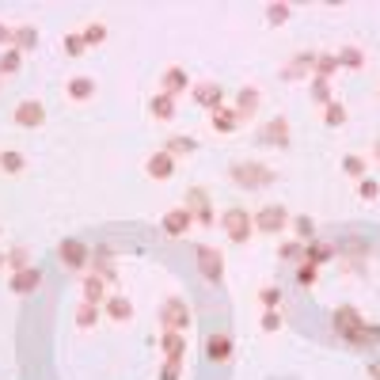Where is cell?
I'll list each match as a JSON object with an SVG mask.
<instances>
[{
    "label": "cell",
    "instance_id": "cell-1",
    "mask_svg": "<svg viewBox=\"0 0 380 380\" xmlns=\"http://www.w3.org/2000/svg\"><path fill=\"white\" fill-rule=\"evenodd\" d=\"M228 179L240 190H270L278 183V171L259 160H236V164H228Z\"/></svg>",
    "mask_w": 380,
    "mask_h": 380
},
{
    "label": "cell",
    "instance_id": "cell-2",
    "mask_svg": "<svg viewBox=\"0 0 380 380\" xmlns=\"http://www.w3.org/2000/svg\"><path fill=\"white\" fill-rule=\"evenodd\" d=\"M255 232H263V236H282V232L289 228V221H293V213L282 206V202H266L255 209Z\"/></svg>",
    "mask_w": 380,
    "mask_h": 380
},
{
    "label": "cell",
    "instance_id": "cell-3",
    "mask_svg": "<svg viewBox=\"0 0 380 380\" xmlns=\"http://www.w3.org/2000/svg\"><path fill=\"white\" fill-rule=\"evenodd\" d=\"M183 209L194 217L198 228H213V225H217V217H213V198H209L206 186H190L186 194H183Z\"/></svg>",
    "mask_w": 380,
    "mask_h": 380
},
{
    "label": "cell",
    "instance_id": "cell-4",
    "mask_svg": "<svg viewBox=\"0 0 380 380\" xmlns=\"http://www.w3.org/2000/svg\"><path fill=\"white\" fill-rule=\"evenodd\" d=\"M221 228H225V236L232 240V243H248L251 240V232H255V221H251V213L243 206H232V209H225L221 213Z\"/></svg>",
    "mask_w": 380,
    "mask_h": 380
},
{
    "label": "cell",
    "instance_id": "cell-5",
    "mask_svg": "<svg viewBox=\"0 0 380 380\" xmlns=\"http://www.w3.org/2000/svg\"><path fill=\"white\" fill-rule=\"evenodd\" d=\"M194 263H198V274L206 278L209 285H225V255L209 243H198L194 248Z\"/></svg>",
    "mask_w": 380,
    "mask_h": 380
},
{
    "label": "cell",
    "instance_id": "cell-6",
    "mask_svg": "<svg viewBox=\"0 0 380 380\" xmlns=\"http://www.w3.org/2000/svg\"><path fill=\"white\" fill-rule=\"evenodd\" d=\"M58 263L65 266V270L80 274V270H88V263H92V248H88L84 240H76V236H65L58 243Z\"/></svg>",
    "mask_w": 380,
    "mask_h": 380
},
{
    "label": "cell",
    "instance_id": "cell-7",
    "mask_svg": "<svg viewBox=\"0 0 380 380\" xmlns=\"http://www.w3.org/2000/svg\"><path fill=\"white\" fill-rule=\"evenodd\" d=\"M160 327L164 331H186L190 327V305L183 297H167L160 305Z\"/></svg>",
    "mask_w": 380,
    "mask_h": 380
},
{
    "label": "cell",
    "instance_id": "cell-8",
    "mask_svg": "<svg viewBox=\"0 0 380 380\" xmlns=\"http://www.w3.org/2000/svg\"><path fill=\"white\" fill-rule=\"evenodd\" d=\"M289 133H293V126H289V118L274 115L270 122H263L259 126V144H266V149H289Z\"/></svg>",
    "mask_w": 380,
    "mask_h": 380
},
{
    "label": "cell",
    "instance_id": "cell-9",
    "mask_svg": "<svg viewBox=\"0 0 380 380\" xmlns=\"http://www.w3.org/2000/svg\"><path fill=\"white\" fill-rule=\"evenodd\" d=\"M312 69H316V50H300V53H293V61L282 65V80L285 84L312 80Z\"/></svg>",
    "mask_w": 380,
    "mask_h": 380
},
{
    "label": "cell",
    "instance_id": "cell-10",
    "mask_svg": "<svg viewBox=\"0 0 380 380\" xmlns=\"http://www.w3.org/2000/svg\"><path fill=\"white\" fill-rule=\"evenodd\" d=\"M12 122L19 130H42L46 126V107H42V99H23V103L12 110Z\"/></svg>",
    "mask_w": 380,
    "mask_h": 380
},
{
    "label": "cell",
    "instance_id": "cell-11",
    "mask_svg": "<svg viewBox=\"0 0 380 380\" xmlns=\"http://www.w3.org/2000/svg\"><path fill=\"white\" fill-rule=\"evenodd\" d=\"M190 95H194V103L206 107L209 115H213L217 107H225V88H221L217 80H194L190 84Z\"/></svg>",
    "mask_w": 380,
    "mask_h": 380
},
{
    "label": "cell",
    "instance_id": "cell-12",
    "mask_svg": "<svg viewBox=\"0 0 380 380\" xmlns=\"http://www.w3.org/2000/svg\"><path fill=\"white\" fill-rule=\"evenodd\" d=\"M361 323H365V316H361V312H357L354 305H339V308L331 312V327H334V334H339L342 342L350 339V334L361 327Z\"/></svg>",
    "mask_w": 380,
    "mask_h": 380
},
{
    "label": "cell",
    "instance_id": "cell-13",
    "mask_svg": "<svg viewBox=\"0 0 380 380\" xmlns=\"http://www.w3.org/2000/svg\"><path fill=\"white\" fill-rule=\"evenodd\" d=\"M160 228H164V236L179 240V236H186V232L194 228V217H190L183 206H171V209H167V213L160 217Z\"/></svg>",
    "mask_w": 380,
    "mask_h": 380
},
{
    "label": "cell",
    "instance_id": "cell-14",
    "mask_svg": "<svg viewBox=\"0 0 380 380\" xmlns=\"http://www.w3.org/2000/svg\"><path fill=\"white\" fill-rule=\"evenodd\" d=\"M232 350H236V346H232V334L228 331H213L206 339V361H213V365H228L232 361Z\"/></svg>",
    "mask_w": 380,
    "mask_h": 380
},
{
    "label": "cell",
    "instance_id": "cell-15",
    "mask_svg": "<svg viewBox=\"0 0 380 380\" xmlns=\"http://www.w3.org/2000/svg\"><path fill=\"white\" fill-rule=\"evenodd\" d=\"M259 107H263V92H259V88H240V92H236V103H232V110H236V118H240V126L259 115Z\"/></svg>",
    "mask_w": 380,
    "mask_h": 380
},
{
    "label": "cell",
    "instance_id": "cell-16",
    "mask_svg": "<svg viewBox=\"0 0 380 380\" xmlns=\"http://www.w3.org/2000/svg\"><path fill=\"white\" fill-rule=\"evenodd\" d=\"M160 88H164V95L179 99L183 92H190V73L183 69V65H167V69L160 73Z\"/></svg>",
    "mask_w": 380,
    "mask_h": 380
},
{
    "label": "cell",
    "instance_id": "cell-17",
    "mask_svg": "<svg viewBox=\"0 0 380 380\" xmlns=\"http://www.w3.org/2000/svg\"><path fill=\"white\" fill-rule=\"evenodd\" d=\"M144 175H149V179H160V183H167V179L175 175V156H171V152H164V149L149 152V160H144Z\"/></svg>",
    "mask_w": 380,
    "mask_h": 380
},
{
    "label": "cell",
    "instance_id": "cell-18",
    "mask_svg": "<svg viewBox=\"0 0 380 380\" xmlns=\"http://www.w3.org/2000/svg\"><path fill=\"white\" fill-rule=\"evenodd\" d=\"M8 289H12L16 297H31L35 289H42V266H27V270L12 274V282H8Z\"/></svg>",
    "mask_w": 380,
    "mask_h": 380
},
{
    "label": "cell",
    "instance_id": "cell-19",
    "mask_svg": "<svg viewBox=\"0 0 380 380\" xmlns=\"http://www.w3.org/2000/svg\"><path fill=\"white\" fill-rule=\"evenodd\" d=\"M92 274H99V278H107V282H115L118 278V266H115V251L107 248V243H99V248H92Z\"/></svg>",
    "mask_w": 380,
    "mask_h": 380
},
{
    "label": "cell",
    "instance_id": "cell-20",
    "mask_svg": "<svg viewBox=\"0 0 380 380\" xmlns=\"http://www.w3.org/2000/svg\"><path fill=\"white\" fill-rule=\"evenodd\" d=\"M38 42H42V31L35 23H19L12 31V50L19 53H31V50H38Z\"/></svg>",
    "mask_w": 380,
    "mask_h": 380
},
{
    "label": "cell",
    "instance_id": "cell-21",
    "mask_svg": "<svg viewBox=\"0 0 380 380\" xmlns=\"http://www.w3.org/2000/svg\"><path fill=\"white\" fill-rule=\"evenodd\" d=\"M103 312H107V320H115V323H130L133 320V300L122 297V293H110L103 300Z\"/></svg>",
    "mask_w": 380,
    "mask_h": 380
},
{
    "label": "cell",
    "instance_id": "cell-22",
    "mask_svg": "<svg viewBox=\"0 0 380 380\" xmlns=\"http://www.w3.org/2000/svg\"><path fill=\"white\" fill-rule=\"evenodd\" d=\"M334 259H339L334 243H323V240L305 243V263H312V266H327V263H334Z\"/></svg>",
    "mask_w": 380,
    "mask_h": 380
},
{
    "label": "cell",
    "instance_id": "cell-23",
    "mask_svg": "<svg viewBox=\"0 0 380 380\" xmlns=\"http://www.w3.org/2000/svg\"><path fill=\"white\" fill-rule=\"evenodd\" d=\"M346 342H350V346H357V350H373V346H380V323L365 320L361 327H357V331H354Z\"/></svg>",
    "mask_w": 380,
    "mask_h": 380
},
{
    "label": "cell",
    "instance_id": "cell-24",
    "mask_svg": "<svg viewBox=\"0 0 380 380\" xmlns=\"http://www.w3.org/2000/svg\"><path fill=\"white\" fill-rule=\"evenodd\" d=\"M107 285H110L107 278L84 274V285H80V289H84V300H88V305H99V308H103V300L110 297V293H107Z\"/></svg>",
    "mask_w": 380,
    "mask_h": 380
},
{
    "label": "cell",
    "instance_id": "cell-25",
    "mask_svg": "<svg viewBox=\"0 0 380 380\" xmlns=\"http://www.w3.org/2000/svg\"><path fill=\"white\" fill-rule=\"evenodd\" d=\"M160 350H164V357H171V361H183L186 357L183 331H160Z\"/></svg>",
    "mask_w": 380,
    "mask_h": 380
},
{
    "label": "cell",
    "instance_id": "cell-26",
    "mask_svg": "<svg viewBox=\"0 0 380 380\" xmlns=\"http://www.w3.org/2000/svg\"><path fill=\"white\" fill-rule=\"evenodd\" d=\"M65 95H69L73 103H88V99L95 95V80H92V76H69V84H65Z\"/></svg>",
    "mask_w": 380,
    "mask_h": 380
},
{
    "label": "cell",
    "instance_id": "cell-27",
    "mask_svg": "<svg viewBox=\"0 0 380 380\" xmlns=\"http://www.w3.org/2000/svg\"><path fill=\"white\" fill-rule=\"evenodd\" d=\"M149 115H152L156 122H171V118L179 115V107H175V99H171V95H164V92H160V95H152V99H149Z\"/></svg>",
    "mask_w": 380,
    "mask_h": 380
},
{
    "label": "cell",
    "instance_id": "cell-28",
    "mask_svg": "<svg viewBox=\"0 0 380 380\" xmlns=\"http://www.w3.org/2000/svg\"><path fill=\"white\" fill-rule=\"evenodd\" d=\"M209 126H213L217 133H236L240 118H236V110H232V107H217L213 115H209Z\"/></svg>",
    "mask_w": 380,
    "mask_h": 380
},
{
    "label": "cell",
    "instance_id": "cell-29",
    "mask_svg": "<svg viewBox=\"0 0 380 380\" xmlns=\"http://www.w3.org/2000/svg\"><path fill=\"white\" fill-rule=\"evenodd\" d=\"M164 152H171L175 160H179V156H194L198 152V137H190V133H175V137H167Z\"/></svg>",
    "mask_w": 380,
    "mask_h": 380
},
{
    "label": "cell",
    "instance_id": "cell-30",
    "mask_svg": "<svg viewBox=\"0 0 380 380\" xmlns=\"http://www.w3.org/2000/svg\"><path fill=\"white\" fill-rule=\"evenodd\" d=\"M27 171V156L23 152H16V149H4L0 152V175H23Z\"/></svg>",
    "mask_w": 380,
    "mask_h": 380
},
{
    "label": "cell",
    "instance_id": "cell-31",
    "mask_svg": "<svg viewBox=\"0 0 380 380\" xmlns=\"http://www.w3.org/2000/svg\"><path fill=\"white\" fill-rule=\"evenodd\" d=\"M334 61H339V69H365V50L361 46H342L334 50Z\"/></svg>",
    "mask_w": 380,
    "mask_h": 380
},
{
    "label": "cell",
    "instance_id": "cell-32",
    "mask_svg": "<svg viewBox=\"0 0 380 380\" xmlns=\"http://www.w3.org/2000/svg\"><path fill=\"white\" fill-rule=\"evenodd\" d=\"M289 228H293V240H300V243L316 240V221H312V213H297L289 221Z\"/></svg>",
    "mask_w": 380,
    "mask_h": 380
},
{
    "label": "cell",
    "instance_id": "cell-33",
    "mask_svg": "<svg viewBox=\"0 0 380 380\" xmlns=\"http://www.w3.org/2000/svg\"><path fill=\"white\" fill-rule=\"evenodd\" d=\"M346 118H350V110L342 107V99H331V103L323 107V126L339 130V126H346Z\"/></svg>",
    "mask_w": 380,
    "mask_h": 380
},
{
    "label": "cell",
    "instance_id": "cell-34",
    "mask_svg": "<svg viewBox=\"0 0 380 380\" xmlns=\"http://www.w3.org/2000/svg\"><path fill=\"white\" fill-rule=\"evenodd\" d=\"M80 35H84V42H88V46H103L110 31H107V23H103V19H88Z\"/></svg>",
    "mask_w": 380,
    "mask_h": 380
},
{
    "label": "cell",
    "instance_id": "cell-35",
    "mask_svg": "<svg viewBox=\"0 0 380 380\" xmlns=\"http://www.w3.org/2000/svg\"><path fill=\"white\" fill-rule=\"evenodd\" d=\"M289 16H293V8H289L285 0L266 4V27H282V23H289Z\"/></svg>",
    "mask_w": 380,
    "mask_h": 380
},
{
    "label": "cell",
    "instance_id": "cell-36",
    "mask_svg": "<svg viewBox=\"0 0 380 380\" xmlns=\"http://www.w3.org/2000/svg\"><path fill=\"white\" fill-rule=\"evenodd\" d=\"M278 259L282 263H305V243L300 240H282L278 243Z\"/></svg>",
    "mask_w": 380,
    "mask_h": 380
},
{
    "label": "cell",
    "instance_id": "cell-37",
    "mask_svg": "<svg viewBox=\"0 0 380 380\" xmlns=\"http://www.w3.org/2000/svg\"><path fill=\"white\" fill-rule=\"evenodd\" d=\"M308 95H312V103H320V107H327L334 92H331V80H320V76H312V84H308Z\"/></svg>",
    "mask_w": 380,
    "mask_h": 380
},
{
    "label": "cell",
    "instance_id": "cell-38",
    "mask_svg": "<svg viewBox=\"0 0 380 380\" xmlns=\"http://www.w3.org/2000/svg\"><path fill=\"white\" fill-rule=\"evenodd\" d=\"M334 73H339L334 53H316V69H312V76H320V80H334Z\"/></svg>",
    "mask_w": 380,
    "mask_h": 380
},
{
    "label": "cell",
    "instance_id": "cell-39",
    "mask_svg": "<svg viewBox=\"0 0 380 380\" xmlns=\"http://www.w3.org/2000/svg\"><path fill=\"white\" fill-rule=\"evenodd\" d=\"M99 323V305H88V300H80V308H76V327L80 331H92Z\"/></svg>",
    "mask_w": 380,
    "mask_h": 380
},
{
    "label": "cell",
    "instance_id": "cell-40",
    "mask_svg": "<svg viewBox=\"0 0 380 380\" xmlns=\"http://www.w3.org/2000/svg\"><path fill=\"white\" fill-rule=\"evenodd\" d=\"M19 69H23V53H19V50H4V53H0V76H16Z\"/></svg>",
    "mask_w": 380,
    "mask_h": 380
},
{
    "label": "cell",
    "instance_id": "cell-41",
    "mask_svg": "<svg viewBox=\"0 0 380 380\" xmlns=\"http://www.w3.org/2000/svg\"><path fill=\"white\" fill-rule=\"evenodd\" d=\"M61 46H65V53H69V58H84V53H88V42H84L80 31H69V35L61 38Z\"/></svg>",
    "mask_w": 380,
    "mask_h": 380
},
{
    "label": "cell",
    "instance_id": "cell-42",
    "mask_svg": "<svg viewBox=\"0 0 380 380\" xmlns=\"http://www.w3.org/2000/svg\"><path fill=\"white\" fill-rule=\"evenodd\" d=\"M316 282H320V266L297 263V285H300V289H316Z\"/></svg>",
    "mask_w": 380,
    "mask_h": 380
},
{
    "label": "cell",
    "instance_id": "cell-43",
    "mask_svg": "<svg viewBox=\"0 0 380 380\" xmlns=\"http://www.w3.org/2000/svg\"><path fill=\"white\" fill-rule=\"evenodd\" d=\"M365 171H369V164L361 160V156H342V175H350V179H365Z\"/></svg>",
    "mask_w": 380,
    "mask_h": 380
},
{
    "label": "cell",
    "instance_id": "cell-44",
    "mask_svg": "<svg viewBox=\"0 0 380 380\" xmlns=\"http://www.w3.org/2000/svg\"><path fill=\"white\" fill-rule=\"evenodd\" d=\"M27 266H31V251L27 248H12V251H8V270H12V274L27 270Z\"/></svg>",
    "mask_w": 380,
    "mask_h": 380
},
{
    "label": "cell",
    "instance_id": "cell-45",
    "mask_svg": "<svg viewBox=\"0 0 380 380\" xmlns=\"http://www.w3.org/2000/svg\"><path fill=\"white\" fill-rule=\"evenodd\" d=\"M357 198H361V202H376V198H380V183H376V179H357Z\"/></svg>",
    "mask_w": 380,
    "mask_h": 380
},
{
    "label": "cell",
    "instance_id": "cell-46",
    "mask_svg": "<svg viewBox=\"0 0 380 380\" xmlns=\"http://www.w3.org/2000/svg\"><path fill=\"white\" fill-rule=\"evenodd\" d=\"M259 327H263L266 334L282 331V308H263V320H259Z\"/></svg>",
    "mask_w": 380,
    "mask_h": 380
},
{
    "label": "cell",
    "instance_id": "cell-47",
    "mask_svg": "<svg viewBox=\"0 0 380 380\" xmlns=\"http://www.w3.org/2000/svg\"><path fill=\"white\" fill-rule=\"evenodd\" d=\"M259 305L263 308H282V289H278V285H263L259 289Z\"/></svg>",
    "mask_w": 380,
    "mask_h": 380
},
{
    "label": "cell",
    "instance_id": "cell-48",
    "mask_svg": "<svg viewBox=\"0 0 380 380\" xmlns=\"http://www.w3.org/2000/svg\"><path fill=\"white\" fill-rule=\"evenodd\" d=\"M183 376V361H171V357H164L160 365V380H179Z\"/></svg>",
    "mask_w": 380,
    "mask_h": 380
},
{
    "label": "cell",
    "instance_id": "cell-49",
    "mask_svg": "<svg viewBox=\"0 0 380 380\" xmlns=\"http://www.w3.org/2000/svg\"><path fill=\"white\" fill-rule=\"evenodd\" d=\"M12 31H16V27L0 23V46H8V50H12Z\"/></svg>",
    "mask_w": 380,
    "mask_h": 380
},
{
    "label": "cell",
    "instance_id": "cell-50",
    "mask_svg": "<svg viewBox=\"0 0 380 380\" xmlns=\"http://www.w3.org/2000/svg\"><path fill=\"white\" fill-rule=\"evenodd\" d=\"M369 380H380V361H373V365H369Z\"/></svg>",
    "mask_w": 380,
    "mask_h": 380
},
{
    "label": "cell",
    "instance_id": "cell-51",
    "mask_svg": "<svg viewBox=\"0 0 380 380\" xmlns=\"http://www.w3.org/2000/svg\"><path fill=\"white\" fill-rule=\"evenodd\" d=\"M373 160H376V164H380V141H376V144H373Z\"/></svg>",
    "mask_w": 380,
    "mask_h": 380
},
{
    "label": "cell",
    "instance_id": "cell-52",
    "mask_svg": "<svg viewBox=\"0 0 380 380\" xmlns=\"http://www.w3.org/2000/svg\"><path fill=\"white\" fill-rule=\"evenodd\" d=\"M4 266H8V251H0V270H4Z\"/></svg>",
    "mask_w": 380,
    "mask_h": 380
},
{
    "label": "cell",
    "instance_id": "cell-53",
    "mask_svg": "<svg viewBox=\"0 0 380 380\" xmlns=\"http://www.w3.org/2000/svg\"><path fill=\"white\" fill-rule=\"evenodd\" d=\"M0 84H4V76H0Z\"/></svg>",
    "mask_w": 380,
    "mask_h": 380
},
{
    "label": "cell",
    "instance_id": "cell-54",
    "mask_svg": "<svg viewBox=\"0 0 380 380\" xmlns=\"http://www.w3.org/2000/svg\"><path fill=\"white\" fill-rule=\"evenodd\" d=\"M0 232H4V228H0Z\"/></svg>",
    "mask_w": 380,
    "mask_h": 380
}]
</instances>
